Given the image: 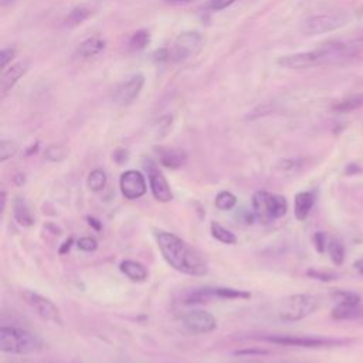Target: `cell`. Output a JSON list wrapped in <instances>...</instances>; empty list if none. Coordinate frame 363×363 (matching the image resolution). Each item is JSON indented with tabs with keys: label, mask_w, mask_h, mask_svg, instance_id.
<instances>
[{
	"label": "cell",
	"mask_w": 363,
	"mask_h": 363,
	"mask_svg": "<svg viewBox=\"0 0 363 363\" xmlns=\"http://www.w3.org/2000/svg\"><path fill=\"white\" fill-rule=\"evenodd\" d=\"M158 247L165 261L182 274L202 277L207 274V265L200 254L185 240L168 232L156 233Z\"/></svg>",
	"instance_id": "obj_2"
},
{
	"label": "cell",
	"mask_w": 363,
	"mask_h": 363,
	"mask_svg": "<svg viewBox=\"0 0 363 363\" xmlns=\"http://www.w3.org/2000/svg\"><path fill=\"white\" fill-rule=\"evenodd\" d=\"M236 2H237V0H209L207 9L212 10V12H221L227 8H230Z\"/></svg>",
	"instance_id": "obj_32"
},
{
	"label": "cell",
	"mask_w": 363,
	"mask_h": 363,
	"mask_svg": "<svg viewBox=\"0 0 363 363\" xmlns=\"http://www.w3.org/2000/svg\"><path fill=\"white\" fill-rule=\"evenodd\" d=\"M328 251L335 265H341L345 260V247L339 239H331L328 243Z\"/></svg>",
	"instance_id": "obj_24"
},
{
	"label": "cell",
	"mask_w": 363,
	"mask_h": 363,
	"mask_svg": "<svg viewBox=\"0 0 363 363\" xmlns=\"http://www.w3.org/2000/svg\"><path fill=\"white\" fill-rule=\"evenodd\" d=\"M121 192L125 199L135 200L140 199L147 193V180L145 176L138 170H126L121 175L119 179Z\"/></svg>",
	"instance_id": "obj_10"
},
{
	"label": "cell",
	"mask_w": 363,
	"mask_h": 363,
	"mask_svg": "<svg viewBox=\"0 0 363 363\" xmlns=\"http://www.w3.org/2000/svg\"><path fill=\"white\" fill-rule=\"evenodd\" d=\"M264 341L283 345V346H301V348H321V346H332V345L341 343V341H334V339L311 338V336H291V335L267 336V338H264Z\"/></svg>",
	"instance_id": "obj_13"
},
{
	"label": "cell",
	"mask_w": 363,
	"mask_h": 363,
	"mask_svg": "<svg viewBox=\"0 0 363 363\" xmlns=\"http://www.w3.org/2000/svg\"><path fill=\"white\" fill-rule=\"evenodd\" d=\"M73 243H74V240L73 239H68V240H66L64 243H63V246L60 247V250H59V253L61 254V255H64V254H67L68 251H70V249H71V246H73Z\"/></svg>",
	"instance_id": "obj_39"
},
{
	"label": "cell",
	"mask_w": 363,
	"mask_h": 363,
	"mask_svg": "<svg viewBox=\"0 0 363 363\" xmlns=\"http://www.w3.org/2000/svg\"><path fill=\"white\" fill-rule=\"evenodd\" d=\"M23 298H24L26 304L30 305L44 321L59 325V327L63 325V318H61L59 308L49 298H45V297H43L34 291H29V290L23 292Z\"/></svg>",
	"instance_id": "obj_8"
},
{
	"label": "cell",
	"mask_w": 363,
	"mask_h": 363,
	"mask_svg": "<svg viewBox=\"0 0 363 363\" xmlns=\"http://www.w3.org/2000/svg\"><path fill=\"white\" fill-rule=\"evenodd\" d=\"M315 205V196L311 192H301L295 196V202H294V213L295 217L302 221L308 217L309 212L312 210Z\"/></svg>",
	"instance_id": "obj_17"
},
{
	"label": "cell",
	"mask_w": 363,
	"mask_h": 363,
	"mask_svg": "<svg viewBox=\"0 0 363 363\" xmlns=\"http://www.w3.org/2000/svg\"><path fill=\"white\" fill-rule=\"evenodd\" d=\"M87 17H88V10H85V9L81 8V9H75V10L71 12V15H70V22H73L74 24H78V23L84 22Z\"/></svg>",
	"instance_id": "obj_36"
},
{
	"label": "cell",
	"mask_w": 363,
	"mask_h": 363,
	"mask_svg": "<svg viewBox=\"0 0 363 363\" xmlns=\"http://www.w3.org/2000/svg\"><path fill=\"white\" fill-rule=\"evenodd\" d=\"M203 45V36L199 31H185L177 36L169 50L168 57L173 61H185L195 57Z\"/></svg>",
	"instance_id": "obj_7"
},
{
	"label": "cell",
	"mask_w": 363,
	"mask_h": 363,
	"mask_svg": "<svg viewBox=\"0 0 363 363\" xmlns=\"http://www.w3.org/2000/svg\"><path fill=\"white\" fill-rule=\"evenodd\" d=\"M145 85V77L141 74H135L129 78H126L124 82H121L112 94V100L118 105H129L132 104Z\"/></svg>",
	"instance_id": "obj_9"
},
{
	"label": "cell",
	"mask_w": 363,
	"mask_h": 363,
	"mask_svg": "<svg viewBox=\"0 0 363 363\" xmlns=\"http://www.w3.org/2000/svg\"><path fill=\"white\" fill-rule=\"evenodd\" d=\"M318 308V299L308 294H295L287 297L279 304L277 313L280 320L294 323L301 321Z\"/></svg>",
	"instance_id": "obj_4"
},
{
	"label": "cell",
	"mask_w": 363,
	"mask_h": 363,
	"mask_svg": "<svg viewBox=\"0 0 363 363\" xmlns=\"http://www.w3.org/2000/svg\"><path fill=\"white\" fill-rule=\"evenodd\" d=\"M346 24L348 17L343 13H320L305 19L301 26V31L305 36H320L339 30Z\"/></svg>",
	"instance_id": "obj_6"
},
{
	"label": "cell",
	"mask_w": 363,
	"mask_h": 363,
	"mask_svg": "<svg viewBox=\"0 0 363 363\" xmlns=\"http://www.w3.org/2000/svg\"><path fill=\"white\" fill-rule=\"evenodd\" d=\"M184 162H185V154L184 152L168 149L163 154H161V163L166 168L176 169V168L184 165Z\"/></svg>",
	"instance_id": "obj_23"
},
{
	"label": "cell",
	"mask_w": 363,
	"mask_h": 363,
	"mask_svg": "<svg viewBox=\"0 0 363 363\" xmlns=\"http://www.w3.org/2000/svg\"><path fill=\"white\" fill-rule=\"evenodd\" d=\"M16 152H17V145L13 141H2V142H0V161H2V162L15 156Z\"/></svg>",
	"instance_id": "obj_27"
},
{
	"label": "cell",
	"mask_w": 363,
	"mask_h": 363,
	"mask_svg": "<svg viewBox=\"0 0 363 363\" xmlns=\"http://www.w3.org/2000/svg\"><path fill=\"white\" fill-rule=\"evenodd\" d=\"M335 299L338 301V304H352V305H359L360 304V298L359 295H356L355 292H349V291H336L334 294Z\"/></svg>",
	"instance_id": "obj_28"
},
{
	"label": "cell",
	"mask_w": 363,
	"mask_h": 363,
	"mask_svg": "<svg viewBox=\"0 0 363 363\" xmlns=\"http://www.w3.org/2000/svg\"><path fill=\"white\" fill-rule=\"evenodd\" d=\"M355 268H356V269L360 272V274L363 276V258H360L359 261L355 262Z\"/></svg>",
	"instance_id": "obj_42"
},
{
	"label": "cell",
	"mask_w": 363,
	"mask_h": 363,
	"mask_svg": "<svg viewBox=\"0 0 363 363\" xmlns=\"http://www.w3.org/2000/svg\"><path fill=\"white\" fill-rule=\"evenodd\" d=\"M41 348L43 343L38 336L26 329L16 327H2V329H0V350L5 353H33Z\"/></svg>",
	"instance_id": "obj_3"
},
{
	"label": "cell",
	"mask_w": 363,
	"mask_h": 363,
	"mask_svg": "<svg viewBox=\"0 0 363 363\" xmlns=\"http://www.w3.org/2000/svg\"><path fill=\"white\" fill-rule=\"evenodd\" d=\"M362 107H363V94H359V96L349 97L345 101L336 104L334 107V110L338 112H346V111H353V110H357Z\"/></svg>",
	"instance_id": "obj_26"
},
{
	"label": "cell",
	"mask_w": 363,
	"mask_h": 363,
	"mask_svg": "<svg viewBox=\"0 0 363 363\" xmlns=\"http://www.w3.org/2000/svg\"><path fill=\"white\" fill-rule=\"evenodd\" d=\"M114 159L117 161V163H124L126 159H128V152L126 151H119V152H117L115 155H114Z\"/></svg>",
	"instance_id": "obj_40"
},
{
	"label": "cell",
	"mask_w": 363,
	"mask_h": 363,
	"mask_svg": "<svg viewBox=\"0 0 363 363\" xmlns=\"http://www.w3.org/2000/svg\"><path fill=\"white\" fill-rule=\"evenodd\" d=\"M107 175L104 170L101 169H96L88 175V180H87V185L89 188V191L93 192H101L105 186H107Z\"/></svg>",
	"instance_id": "obj_22"
},
{
	"label": "cell",
	"mask_w": 363,
	"mask_h": 363,
	"mask_svg": "<svg viewBox=\"0 0 363 363\" xmlns=\"http://www.w3.org/2000/svg\"><path fill=\"white\" fill-rule=\"evenodd\" d=\"M87 220H88V224H89L91 227H94V229H96L97 232H100V230L103 229V224H101V221H100L98 218H96V217H91V216H88V217H87Z\"/></svg>",
	"instance_id": "obj_38"
},
{
	"label": "cell",
	"mask_w": 363,
	"mask_h": 363,
	"mask_svg": "<svg viewBox=\"0 0 363 363\" xmlns=\"http://www.w3.org/2000/svg\"><path fill=\"white\" fill-rule=\"evenodd\" d=\"M214 205L218 210H223V212L224 210H232L237 205V198L230 192H220L216 196Z\"/></svg>",
	"instance_id": "obj_25"
},
{
	"label": "cell",
	"mask_w": 363,
	"mask_h": 363,
	"mask_svg": "<svg viewBox=\"0 0 363 363\" xmlns=\"http://www.w3.org/2000/svg\"><path fill=\"white\" fill-rule=\"evenodd\" d=\"M184 324L188 329L196 334H209L213 332L217 327L216 318L205 309L188 311L184 315Z\"/></svg>",
	"instance_id": "obj_12"
},
{
	"label": "cell",
	"mask_w": 363,
	"mask_h": 363,
	"mask_svg": "<svg viewBox=\"0 0 363 363\" xmlns=\"http://www.w3.org/2000/svg\"><path fill=\"white\" fill-rule=\"evenodd\" d=\"M15 56H16V49L15 47H8V49L2 50V53H0V64H2L3 70H6L9 67V64L15 59Z\"/></svg>",
	"instance_id": "obj_34"
},
{
	"label": "cell",
	"mask_w": 363,
	"mask_h": 363,
	"mask_svg": "<svg viewBox=\"0 0 363 363\" xmlns=\"http://www.w3.org/2000/svg\"><path fill=\"white\" fill-rule=\"evenodd\" d=\"M119 269L122 274H125L131 281L135 283H144L148 279V269L144 264L133 261V260H125L119 264Z\"/></svg>",
	"instance_id": "obj_16"
},
{
	"label": "cell",
	"mask_w": 363,
	"mask_h": 363,
	"mask_svg": "<svg viewBox=\"0 0 363 363\" xmlns=\"http://www.w3.org/2000/svg\"><path fill=\"white\" fill-rule=\"evenodd\" d=\"M145 169L148 172L149 185H151L154 198L161 203L170 202L173 199V193H172L169 182L166 180L163 173L155 166V163L152 161H148V163L145 165Z\"/></svg>",
	"instance_id": "obj_11"
},
{
	"label": "cell",
	"mask_w": 363,
	"mask_h": 363,
	"mask_svg": "<svg viewBox=\"0 0 363 363\" xmlns=\"http://www.w3.org/2000/svg\"><path fill=\"white\" fill-rule=\"evenodd\" d=\"M254 214L262 220L280 218L287 213V200L283 196L271 195L267 192H255L253 195Z\"/></svg>",
	"instance_id": "obj_5"
},
{
	"label": "cell",
	"mask_w": 363,
	"mask_h": 363,
	"mask_svg": "<svg viewBox=\"0 0 363 363\" xmlns=\"http://www.w3.org/2000/svg\"><path fill=\"white\" fill-rule=\"evenodd\" d=\"M149 43V33L148 31H138L132 36L131 45L133 49H144Z\"/></svg>",
	"instance_id": "obj_30"
},
{
	"label": "cell",
	"mask_w": 363,
	"mask_h": 363,
	"mask_svg": "<svg viewBox=\"0 0 363 363\" xmlns=\"http://www.w3.org/2000/svg\"><path fill=\"white\" fill-rule=\"evenodd\" d=\"M306 274L315 280H321V281H332L335 280V276L332 274H327V272H321V271H316V269H308Z\"/></svg>",
	"instance_id": "obj_35"
},
{
	"label": "cell",
	"mask_w": 363,
	"mask_h": 363,
	"mask_svg": "<svg viewBox=\"0 0 363 363\" xmlns=\"http://www.w3.org/2000/svg\"><path fill=\"white\" fill-rule=\"evenodd\" d=\"M360 315H363V308L359 305H352V304H338L334 309H332V318L339 321H345V320H355V318H359Z\"/></svg>",
	"instance_id": "obj_19"
},
{
	"label": "cell",
	"mask_w": 363,
	"mask_h": 363,
	"mask_svg": "<svg viewBox=\"0 0 363 363\" xmlns=\"http://www.w3.org/2000/svg\"><path fill=\"white\" fill-rule=\"evenodd\" d=\"M13 216H15V220L23 227H30L34 223V216H33L27 202L20 196L16 198L13 202Z\"/></svg>",
	"instance_id": "obj_18"
},
{
	"label": "cell",
	"mask_w": 363,
	"mask_h": 363,
	"mask_svg": "<svg viewBox=\"0 0 363 363\" xmlns=\"http://www.w3.org/2000/svg\"><path fill=\"white\" fill-rule=\"evenodd\" d=\"M24 180H26V179H24V175H22V173H19V175L15 176V184L19 185V186H22V185L24 184Z\"/></svg>",
	"instance_id": "obj_41"
},
{
	"label": "cell",
	"mask_w": 363,
	"mask_h": 363,
	"mask_svg": "<svg viewBox=\"0 0 363 363\" xmlns=\"http://www.w3.org/2000/svg\"><path fill=\"white\" fill-rule=\"evenodd\" d=\"M213 298L220 299H250L251 294L243 290H235V288H212Z\"/></svg>",
	"instance_id": "obj_21"
},
{
	"label": "cell",
	"mask_w": 363,
	"mask_h": 363,
	"mask_svg": "<svg viewBox=\"0 0 363 363\" xmlns=\"http://www.w3.org/2000/svg\"><path fill=\"white\" fill-rule=\"evenodd\" d=\"M67 152L63 147H50L45 151V159L50 162H61L66 158Z\"/></svg>",
	"instance_id": "obj_29"
},
{
	"label": "cell",
	"mask_w": 363,
	"mask_h": 363,
	"mask_svg": "<svg viewBox=\"0 0 363 363\" xmlns=\"http://www.w3.org/2000/svg\"><path fill=\"white\" fill-rule=\"evenodd\" d=\"M77 247L81 250V251H85V253H93L98 249V243L94 237H82L77 242Z\"/></svg>",
	"instance_id": "obj_31"
},
{
	"label": "cell",
	"mask_w": 363,
	"mask_h": 363,
	"mask_svg": "<svg viewBox=\"0 0 363 363\" xmlns=\"http://www.w3.org/2000/svg\"><path fill=\"white\" fill-rule=\"evenodd\" d=\"M10 2H15V0H3V5H8Z\"/></svg>",
	"instance_id": "obj_44"
},
{
	"label": "cell",
	"mask_w": 363,
	"mask_h": 363,
	"mask_svg": "<svg viewBox=\"0 0 363 363\" xmlns=\"http://www.w3.org/2000/svg\"><path fill=\"white\" fill-rule=\"evenodd\" d=\"M107 47V41L103 36H91L88 38H85L75 52V57L80 60H89L94 59L97 56H100Z\"/></svg>",
	"instance_id": "obj_14"
},
{
	"label": "cell",
	"mask_w": 363,
	"mask_h": 363,
	"mask_svg": "<svg viewBox=\"0 0 363 363\" xmlns=\"http://www.w3.org/2000/svg\"><path fill=\"white\" fill-rule=\"evenodd\" d=\"M362 45L359 43L329 41L318 49L283 56L279 59V66L287 70H308L323 66L343 64L360 54Z\"/></svg>",
	"instance_id": "obj_1"
},
{
	"label": "cell",
	"mask_w": 363,
	"mask_h": 363,
	"mask_svg": "<svg viewBox=\"0 0 363 363\" xmlns=\"http://www.w3.org/2000/svg\"><path fill=\"white\" fill-rule=\"evenodd\" d=\"M176 2H179V0H176Z\"/></svg>",
	"instance_id": "obj_45"
},
{
	"label": "cell",
	"mask_w": 363,
	"mask_h": 363,
	"mask_svg": "<svg viewBox=\"0 0 363 363\" xmlns=\"http://www.w3.org/2000/svg\"><path fill=\"white\" fill-rule=\"evenodd\" d=\"M29 70V61H19L12 64L10 67H8L3 74L2 78H0V93H2V97H5L9 91L19 82V80L27 73Z\"/></svg>",
	"instance_id": "obj_15"
},
{
	"label": "cell",
	"mask_w": 363,
	"mask_h": 363,
	"mask_svg": "<svg viewBox=\"0 0 363 363\" xmlns=\"http://www.w3.org/2000/svg\"><path fill=\"white\" fill-rule=\"evenodd\" d=\"M5 207H6V193L2 192V212H5Z\"/></svg>",
	"instance_id": "obj_43"
},
{
	"label": "cell",
	"mask_w": 363,
	"mask_h": 363,
	"mask_svg": "<svg viewBox=\"0 0 363 363\" xmlns=\"http://www.w3.org/2000/svg\"><path fill=\"white\" fill-rule=\"evenodd\" d=\"M210 230H212V236L223 244H236L237 243V237L235 236V233L227 230L225 227H223L221 224H218L216 221H212Z\"/></svg>",
	"instance_id": "obj_20"
},
{
	"label": "cell",
	"mask_w": 363,
	"mask_h": 363,
	"mask_svg": "<svg viewBox=\"0 0 363 363\" xmlns=\"http://www.w3.org/2000/svg\"><path fill=\"white\" fill-rule=\"evenodd\" d=\"M328 240H327V235L323 233V232H318L315 233L313 236V244H315V249L318 253H324L327 249H328Z\"/></svg>",
	"instance_id": "obj_33"
},
{
	"label": "cell",
	"mask_w": 363,
	"mask_h": 363,
	"mask_svg": "<svg viewBox=\"0 0 363 363\" xmlns=\"http://www.w3.org/2000/svg\"><path fill=\"white\" fill-rule=\"evenodd\" d=\"M267 353L268 352L262 350V349H242V350L235 352V355H237V356H261V355H267Z\"/></svg>",
	"instance_id": "obj_37"
}]
</instances>
